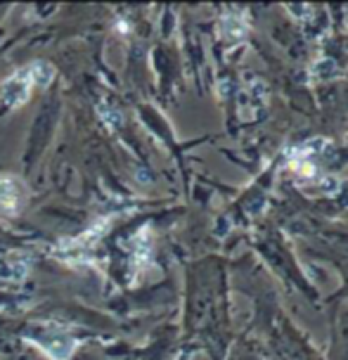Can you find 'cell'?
Instances as JSON below:
<instances>
[{
  "mask_svg": "<svg viewBox=\"0 0 348 360\" xmlns=\"http://www.w3.org/2000/svg\"><path fill=\"white\" fill-rule=\"evenodd\" d=\"M55 81V67L48 62H31L0 86V107L17 109L27 105L34 88H48Z\"/></svg>",
  "mask_w": 348,
  "mask_h": 360,
  "instance_id": "cell-1",
  "label": "cell"
},
{
  "mask_svg": "<svg viewBox=\"0 0 348 360\" xmlns=\"http://www.w3.org/2000/svg\"><path fill=\"white\" fill-rule=\"evenodd\" d=\"M29 204V188L22 178L17 176H0V216L15 218L27 209Z\"/></svg>",
  "mask_w": 348,
  "mask_h": 360,
  "instance_id": "cell-2",
  "label": "cell"
},
{
  "mask_svg": "<svg viewBox=\"0 0 348 360\" xmlns=\"http://www.w3.org/2000/svg\"><path fill=\"white\" fill-rule=\"evenodd\" d=\"M244 22L240 17H225L221 22V34L228 38V41H237V38L244 36Z\"/></svg>",
  "mask_w": 348,
  "mask_h": 360,
  "instance_id": "cell-3",
  "label": "cell"
},
{
  "mask_svg": "<svg viewBox=\"0 0 348 360\" xmlns=\"http://www.w3.org/2000/svg\"><path fill=\"white\" fill-rule=\"evenodd\" d=\"M334 72H337V67L327 60H322L318 67H315V74H318L320 79H330V76H334Z\"/></svg>",
  "mask_w": 348,
  "mask_h": 360,
  "instance_id": "cell-4",
  "label": "cell"
}]
</instances>
